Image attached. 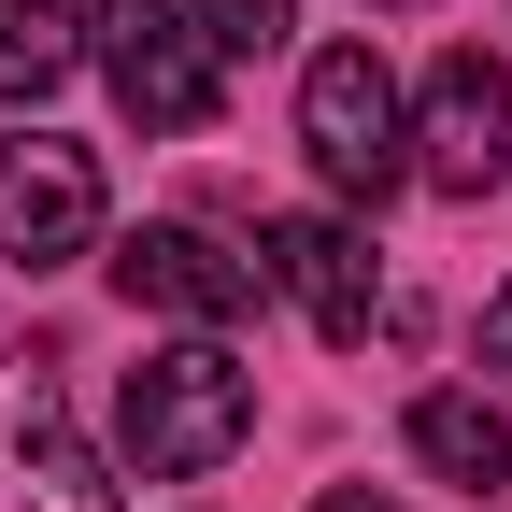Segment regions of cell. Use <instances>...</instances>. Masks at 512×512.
Listing matches in <instances>:
<instances>
[{
    "label": "cell",
    "mask_w": 512,
    "mask_h": 512,
    "mask_svg": "<svg viewBox=\"0 0 512 512\" xmlns=\"http://www.w3.org/2000/svg\"><path fill=\"white\" fill-rule=\"evenodd\" d=\"M242 441H256V370L214 328L128 370V470H143V484H200V470L242 456Z\"/></svg>",
    "instance_id": "1"
},
{
    "label": "cell",
    "mask_w": 512,
    "mask_h": 512,
    "mask_svg": "<svg viewBox=\"0 0 512 512\" xmlns=\"http://www.w3.org/2000/svg\"><path fill=\"white\" fill-rule=\"evenodd\" d=\"M299 143H313V171L342 185V200H384V185L413 171V128H399V72H384L370 43H328L299 72Z\"/></svg>",
    "instance_id": "2"
},
{
    "label": "cell",
    "mask_w": 512,
    "mask_h": 512,
    "mask_svg": "<svg viewBox=\"0 0 512 512\" xmlns=\"http://www.w3.org/2000/svg\"><path fill=\"white\" fill-rule=\"evenodd\" d=\"M100 72H114L128 128H157V143L214 128V43L185 0H100Z\"/></svg>",
    "instance_id": "3"
},
{
    "label": "cell",
    "mask_w": 512,
    "mask_h": 512,
    "mask_svg": "<svg viewBox=\"0 0 512 512\" xmlns=\"http://www.w3.org/2000/svg\"><path fill=\"white\" fill-rule=\"evenodd\" d=\"M0 512H114L100 456L72 441V413H57V356H0Z\"/></svg>",
    "instance_id": "4"
},
{
    "label": "cell",
    "mask_w": 512,
    "mask_h": 512,
    "mask_svg": "<svg viewBox=\"0 0 512 512\" xmlns=\"http://www.w3.org/2000/svg\"><path fill=\"white\" fill-rule=\"evenodd\" d=\"M86 242H100V157L57 143V128L0 143V256L15 271H72Z\"/></svg>",
    "instance_id": "5"
},
{
    "label": "cell",
    "mask_w": 512,
    "mask_h": 512,
    "mask_svg": "<svg viewBox=\"0 0 512 512\" xmlns=\"http://www.w3.org/2000/svg\"><path fill=\"white\" fill-rule=\"evenodd\" d=\"M413 171L441 185V200H484V185L512 171V72L484 43H456L427 72V114H413Z\"/></svg>",
    "instance_id": "6"
},
{
    "label": "cell",
    "mask_w": 512,
    "mask_h": 512,
    "mask_svg": "<svg viewBox=\"0 0 512 512\" xmlns=\"http://www.w3.org/2000/svg\"><path fill=\"white\" fill-rule=\"evenodd\" d=\"M128 313H185V328H242L256 313V256H228L214 228H128L114 242Z\"/></svg>",
    "instance_id": "7"
},
{
    "label": "cell",
    "mask_w": 512,
    "mask_h": 512,
    "mask_svg": "<svg viewBox=\"0 0 512 512\" xmlns=\"http://www.w3.org/2000/svg\"><path fill=\"white\" fill-rule=\"evenodd\" d=\"M256 271H285V285H299V313H313L328 342H370V242H356L342 214H285Z\"/></svg>",
    "instance_id": "8"
},
{
    "label": "cell",
    "mask_w": 512,
    "mask_h": 512,
    "mask_svg": "<svg viewBox=\"0 0 512 512\" xmlns=\"http://www.w3.org/2000/svg\"><path fill=\"white\" fill-rule=\"evenodd\" d=\"M399 441L441 470V484H470V498H512V413H484V399H456V384H427V399L399 413Z\"/></svg>",
    "instance_id": "9"
},
{
    "label": "cell",
    "mask_w": 512,
    "mask_h": 512,
    "mask_svg": "<svg viewBox=\"0 0 512 512\" xmlns=\"http://www.w3.org/2000/svg\"><path fill=\"white\" fill-rule=\"evenodd\" d=\"M72 57H86L72 0H0V100H57V86H72Z\"/></svg>",
    "instance_id": "10"
},
{
    "label": "cell",
    "mask_w": 512,
    "mask_h": 512,
    "mask_svg": "<svg viewBox=\"0 0 512 512\" xmlns=\"http://www.w3.org/2000/svg\"><path fill=\"white\" fill-rule=\"evenodd\" d=\"M185 15H200V43H214V57H271V43L299 29V0H185Z\"/></svg>",
    "instance_id": "11"
},
{
    "label": "cell",
    "mask_w": 512,
    "mask_h": 512,
    "mask_svg": "<svg viewBox=\"0 0 512 512\" xmlns=\"http://www.w3.org/2000/svg\"><path fill=\"white\" fill-rule=\"evenodd\" d=\"M484 370H498V384H512V285H498V299H484Z\"/></svg>",
    "instance_id": "12"
},
{
    "label": "cell",
    "mask_w": 512,
    "mask_h": 512,
    "mask_svg": "<svg viewBox=\"0 0 512 512\" xmlns=\"http://www.w3.org/2000/svg\"><path fill=\"white\" fill-rule=\"evenodd\" d=\"M313 512H399V498H384V484H328V498H313Z\"/></svg>",
    "instance_id": "13"
},
{
    "label": "cell",
    "mask_w": 512,
    "mask_h": 512,
    "mask_svg": "<svg viewBox=\"0 0 512 512\" xmlns=\"http://www.w3.org/2000/svg\"><path fill=\"white\" fill-rule=\"evenodd\" d=\"M370 15H413V0H370Z\"/></svg>",
    "instance_id": "14"
}]
</instances>
